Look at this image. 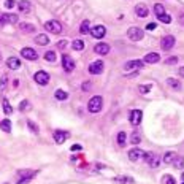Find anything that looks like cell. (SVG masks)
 Listing matches in <instances>:
<instances>
[{"label":"cell","instance_id":"cell-1","mask_svg":"<svg viewBox=\"0 0 184 184\" xmlns=\"http://www.w3.org/2000/svg\"><path fill=\"white\" fill-rule=\"evenodd\" d=\"M102 107H103V98H102L100 95L92 97V98L89 100V103H87L89 113H98V111L102 110Z\"/></svg>","mask_w":184,"mask_h":184},{"label":"cell","instance_id":"cell-2","mask_svg":"<svg viewBox=\"0 0 184 184\" xmlns=\"http://www.w3.org/2000/svg\"><path fill=\"white\" fill-rule=\"evenodd\" d=\"M37 173H38V171H35V170H34V171H30V170H21V171L18 173V175L21 176V179L18 181V184H27L30 179H34V178L37 176Z\"/></svg>","mask_w":184,"mask_h":184},{"label":"cell","instance_id":"cell-3","mask_svg":"<svg viewBox=\"0 0 184 184\" xmlns=\"http://www.w3.org/2000/svg\"><path fill=\"white\" fill-rule=\"evenodd\" d=\"M143 35H145V32H143V29H140V27H130L129 32H127L129 40H132V41H140V40L143 38Z\"/></svg>","mask_w":184,"mask_h":184},{"label":"cell","instance_id":"cell-4","mask_svg":"<svg viewBox=\"0 0 184 184\" xmlns=\"http://www.w3.org/2000/svg\"><path fill=\"white\" fill-rule=\"evenodd\" d=\"M45 29L48 30V32H51V34H60L62 32V24L59 22V21H48L46 24H45Z\"/></svg>","mask_w":184,"mask_h":184},{"label":"cell","instance_id":"cell-5","mask_svg":"<svg viewBox=\"0 0 184 184\" xmlns=\"http://www.w3.org/2000/svg\"><path fill=\"white\" fill-rule=\"evenodd\" d=\"M145 151H141L140 148H134V149H130L129 151V159L132 160V162H137L140 159H145Z\"/></svg>","mask_w":184,"mask_h":184},{"label":"cell","instance_id":"cell-6","mask_svg":"<svg viewBox=\"0 0 184 184\" xmlns=\"http://www.w3.org/2000/svg\"><path fill=\"white\" fill-rule=\"evenodd\" d=\"M145 160H146L152 168H157V167H159V162H160V157L155 155V154H152V152H146V154H145Z\"/></svg>","mask_w":184,"mask_h":184},{"label":"cell","instance_id":"cell-7","mask_svg":"<svg viewBox=\"0 0 184 184\" xmlns=\"http://www.w3.org/2000/svg\"><path fill=\"white\" fill-rule=\"evenodd\" d=\"M21 54H22V57L29 59V60H37L38 59V52L35 49H32V48H22Z\"/></svg>","mask_w":184,"mask_h":184},{"label":"cell","instance_id":"cell-8","mask_svg":"<svg viewBox=\"0 0 184 184\" xmlns=\"http://www.w3.org/2000/svg\"><path fill=\"white\" fill-rule=\"evenodd\" d=\"M143 65H145V62H143V60H140V59H137V60H129V62H125L124 70H125V71L138 70V68H143Z\"/></svg>","mask_w":184,"mask_h":184},{"label":"cell","instance_id":"cell-9","mask_svg":"<svg viewBox=\"0 0 184 184\" xmlns=\"http://www.w3.org/2000/svg\"><path fill=\"white\" fill-rule=\"evenodd\" d=\"M175 37L173 35H167V37H164L162 38V41H160V46H162V49L164 51H170L173 46H175Z\"/></svg>","mask_w":184,"mask_h":184},{"label":"cell","instance_id":"cell-10","mask_svg":"<svg viewBox=\"0 0 184 184\" xmlns=\"http://www.w3.org/2000/svg\"><path fill=\"white\" fill-rule=\"evenodd\" d=\"M34 80H35L38 84L46 86V84L49 83V75H48L46 71H37V73H35V76H34Z\"/></svg>","mask_w":184,"mask_h":184},{"label":"cell","instance_id":"cell-11","mask_svg":"<svg viewBox=\"0 0 184 184\" xmlns=\"http://www.w3.org/2000/svg\"><path fill=\"white\" fill-rule=\"evenodd\" d=\"M62 67H64V70L65 71H73V68H75V60L70 57V56H67V54H64L62 56Z\"/></svg>","mask_w":184,"mask_h":184},{"label":"cell","instance_id":"cell-12","mask_svg":"<svg viewBox=\"0 0 184 184\" xmlns=\"http://www.w3.org/2000/svg\"><path fill=\"white\" fill-rule=\"evenodd\" d=\"M103 62L102 60H95V62H92L91 65H89V73H92V75H100L102 71H103Z\"/></svg>","mask_w":184,"mask_h":184},{"label":"cell","instance_id":"cell-13","mask_svg":"<svg viewBox=\"0 0 184 184\" xmlns=\"http://www.w3.org/2000/svg\"><path fill=\"white\" fill-rule=\"evenodd\" d=\"M105 34H107V29H105V25H95V27L91 29V35L94 38H103Z\"/></svg>","mask_w":184,"mask_h":184},{"label":"cell","instance_id":"cell-14","mask_svg":"<svg viewBox=\"0 0 184 184\" xmlns=\"http://www.w3.org/2000/svg\"><path fill=\"white\" fill-rule=\"evenodd\" d=\"M141 116H143V113L140 110H132V111H130V124H132V125H138L141 122Z\"/></svg>","mask_w":184,"mask_h":184},{"label":"cell","instance_id":"cell-15","mask_svg":"<svg viewBox=\"0 0 184 184\" xmlns=\"http://www.w3.org/2000/svg\"><path fill=\"white\" fill-rule=\"evenodd\" d=\"M52 137H54V141H56V143L60 145V143H64L70 135H68V132H64V130H56V132L52 134Z\"/></svg>","mask_w":184,"mask_h":184},{"label":"cell","instance_id":"cell-16","mask_svg":"<svg viewBox=\"0 0 184 184\" xmlns=\"http://www.w3.org/2000/svg\"><path fill=\"white\" fill-rule=\"evenodd\" d=\"M94 51H95V54L105 56V54H108V52H110V46L107 43H98V45L94 46Z\"/></svg>","mask_w":184,"mask_h":184},{"label":"cell","instance_id":"cell-17","mask_svg":"<svg viewBox=\"0 0 184 184\" xmlns=\"http://www.w3.org/2000/svg\"><path fill=\"white\" fill-rule=\"evenodd\" d=\"M148 7L145 5V3H138L137 7H135V14L138 16V18H146L148 16Z\"/></svg>","mask_w":184,"mask_h":184},{"label":"cell","instance_id":"cell-18","mask_svg":"<svg viewBox=\"0 0 184 184\" xmlns=\"http://www.w3.org/2000/svg\"><path fill=\"white\" fill-rule=\"evenodd\" d=\"M160 60V56L157 54V52H149V54L145 56V60L143 62H148V64H157Z\"/></svg>","mask_w":184,"mask_h":184},{"label":"cell","instance_id":"cell-19","mask_svg":"<svg viewBox=\"0 0 184 184\" xmlns=\"http://www.w3.org/2000/svg\"><path fill=\"white\" fill-rule=\"evenodd\" d=\"M7 67L11 68V70H18L21 67V62H19L18 57H8L7 59Z\"/></svg>","mask_w":184,"mask_h":184},{"label":"cell","instance_id":"cell-20","mask_svg":"<svg viewBox=\"0 0 184 184\" xmlns=\"http://www.w3.org/2000/svg\"><path fill=\"white\" fill-rule=\"evenodd\" d=\"M19 29L25 34H32V32H35V25L29 24V22H22V24H19Z\"/></svg>","mask_w":184,"mask_h":184},{"label":"cell","instance_id":"cell-21","mask_svg":"<svg viewBox=\"0 0 184 184\" xmlns=\"http://www.w3.org/2000/svg\"><path fill=\"white\" fill-rule=\"evenodd\" d=\"M18 8L21 13H29L30 11V3L27 2V0H21V2L18 3Z\"/></svg>","mask_w":184,"mask_h":184},{"label":"cell","instance_id":"cell-22","mask_svg":"<svg viewBox=\"0 0 184 184\" xmlns=\"http://www.w3.org/2000/svg\"><path fill=\"white\" fill-rule=\"evenodd\" d=\"M2 19H3V22H8V24H16L18 22V16L16 14H10V13L2 14Z\"/></svg>","mask_w":184,"mask_h":184},{"label":"cell","instance_id":"cell-23","mask_svg":"<svg viewBox=\"0 0 184 184\" xmlns=\"http://www.w3.org/2000/svg\"><path fill=\"white\" fill-rule=\"evenodd\" d=\"M35 43H37V45H40V46H46V45L49 43V38H48V35H45V34H40V35H37V38H35Z\"/></svg>","mask_w":184,"mask_h":184},{"label":"cell","instance_id":"cell-24","mask_svg":"<svg viewBox=\"0 0 184 184\" xmlns=\"http://www.w3.org/2000/svg\"><path fill=\"white\" fill-rule=\"evenodd\" d=\"M176 157H178V154H176V152H173V151L165 152V155H164V162H165V164H173Z\"/></svg>","mask_w":184,"mask_h":184},{"label":"cell","instance_id":"cell-25","mask_svg":"<svg viewBox=\"0 0 184 184\" xmlns=\"http://www.w3.org/2000/svg\"><path fill=\"white\" fill-rule=\"evenodd\" d=\"M114 181H116V182H121V184H125V182L134 184V182H135V181H134V178H130V176H116V178H114Z\"/></svg>","mask_w":184,"mask_h":184},{"label":"cell","instance_id":"cell-26","mask_svg":"<svg viewBox=\"0 0 184 184\" xmlns=\"http://www.w3.org/2000/svg\"><path fill=\"white\" fill-rule=\"evenodd\" d=\"M80 32H81L83 35H86V34H89V32H91V25H89V21H87V19L81 22V27H80Z\"/></svg>","mask_w":184,"mask_h":184},{"label":"cell","instance_id":"cell-27","mask_svg":"<svg viewBox=\"0 0 184 184\" xmlns=\"http://www.w3.org/2000/svg\"><path fill=\"white\" fill-rule=\"evenodd\" d=\"M71 48H73L75 51H83V49H84V41H83V40H75V41L71 43Z\"/></svg>","mask_w":184,"mask_h":184},{"label":"cell","instance_id":"cell-28","mask_svg":"<svg viewBox=\"0 0 184 184\" xmlns=\"http://www.w3.org/2000/svg\"><path fill=\"white\" fill-rule=\"evenodd\" d=\"M0 129L5 130V132H11V122H10V119H3L2 122H0Z\"/></svg>","mask_w":184,"mask_h":184},{"label":"cell","instance_id":"cell-29","mask_svg":"<svg viewBox=\"0 0 184 184\" xmlns=\"http://www.w3.org/2000/svg\"><path fill=\"white\" fill-rule=\"evenodd\" d=\"M54 95H56L57 100H67V98H68V94H67L65 91H62V89H57Z\"/></svg>","mask_w":184,"mask_h":184},{"label":"cell","instance_id":"cell-30","mask_svg":"<svg viewBox=\"0 0 184 184\" xmlns=\"http://www.w3.org/2000/svg\"><path fill=\"white\" fill-rule=\"evenodd\" d=\"M167 83H168V84H170L173 89H176V91H179V89H181V83H179V81H176L175 78H168V80H167Z\"/></svg>","mask_w":184,"mask_h":184},{"label":"cell","instance_id":"cell-31","mask_svg":"<svg viewBox=\"0 0 184 184\" xmlns=\"http://www.w3.org/2000/svg\"><path fill=\"white\" fill-rule=\"evenodd\" d=\"M140 141H141V137H140V134L135 130V132L132 134V137H130V143H132V145H138Z\"/></svg>","mask_w":184,"mask_h":184},{"label":"cell","instance_id":"cell-32","mask_svg":"<svg viewBox=\"0 0 184 184\" xmlns=\"http://www.w3.org/2000/svg\"><path fill=\"white\" fill-rule=\"evenodd\" d=\"M45 59H46L48 62H54V60H56V52H54V51H46V52H45Z\"/></svg>","mask_w":184,"mask_h":184},{"label":"cell","instance_id":"cell-33","mask_svg":"<svg viewBox=\"0 0 184 184\" xmlns=\"http://www.w3.org/2000/svg\"><path fill=\"white\" fill-rule=\"evenodd\" d=\"M154 13H155V16H157V18H159V16L165 14V8H164L160 3H157V5L154 7Z\"/></svg>","mask_w":184,"mask_h":184},{"label":"cell","instance_id":"cell-34","mask_svg":"<svg viewBox=\"0 0 184 184\" xmlns=\"http://www.w3.org/2000/svg\"><path fill=\"white\" fill-rule=\"evenodd\" d=\"M3 111H5V114H11L13 113V108H11V105H10V102L7 98H3Z\"/></svg>","mask_w":184,"mask_h":184},{"label":"cell","instance_id":"cell-35","mask_svg":"<svg viewBox=\"0 0 184 184\" xmlns=\"http://www.w3.org/2000/svg\"><path fill=\"white\" fill-rule=\"evenodd\" d=\"M157 19H159L160 22H164V24H170V22H171V16H170V14H167V13H165V14H162V16H159Z\"/></svg>","mask_w":184,"mask_h":184},{"label":"cell","instance_id":"cell-36","mask_svg":"<svg viewBox=\"0 0 184 184\" xmlns=\"http://www.w3.org/2000/svg\"><path fill=\"white\" fill-rule=\"evenodd\" d=\"M125 132H119L118 134V143H119V146H124L125 145Z\"/></svg>","mask_w":184,"mask_h":184},{"label":"cell","instance_id":"cell-37","mask_svg":"<svg viewBox=\"0 0 184 184\" xmlns=\"http://www.w3.org/2000/svg\"><path fill=\"white\" fill-rule=\"evenodd\" d=\"M27 125H29V129L32 130L34 134H38V130H40V129H38V125H37L35 122H32V121H27Z\"/></svg>","mask_w":184,"mask_h":184},{"label":"cell","instance_id":"cell-38","mask_svg":"<svg viewBox=\"0 0 184 184\" xmlns=\"http://www.w3.org/2000/svg\"><path fill=\"white\" fill-rule=\"evenodd\" d=\"M162 181H164L165 184H176V182H175V178L170 176V175H165V176L162 178Z\"/></svg>","mask_w":184,"mask_h":184},{"label":"cell","instance_id":"cell-39","mask_svg":"<svg viewBox=\"0 0 184 184\" xmlns=\"http://www.w3.org/2000/svg\"><path fill=\"white\" fill-rule=\"evenodd\" d=\"M173 164H175V167L181 168V167L184 165V159H182V157H179V155H178V157H176V159H175V162H173Z\"/></svg>","mask_w":184,"mask_h":184},{"label":"cell","instance_id":"cell-40","mask_svg":"<svg viewBox=\"0 0 184 184\" xmlns=\"http://www.w3.org/2000/svg\"><path fill=\"white\" fill-rule=\"evenodd\" d=\"M151 89H152V86H151V84H145V86H140V92H141V94H148V92H149Z\"/></svg>","mask_w":184,"mask_h":184},{"label":"cell","instance_id":"cell-41","mask_svg":"<svg viewBox=\"0 0 184 184\" xmlns=\"http://www.w3.org/2000/svg\"><path fill=\"white\" fill-rule=\"evenodd\" d=\"M19 110H21V111H24V110H30V103H29L27 100H24V102L21 103V107H19Z\"/></svg>","mask_w":184,"mask_h":184},{"label":"cell","instance_id":"cell-42","mask_svg":"<svg viewBox=\"0 0 184 184\" xmlns=\"http://www.w3.org/2000/svg\"><path fill=\"white\" fill-rule=\"evenodd\" d=\"M7 83H8V76H3L2 80H0V91H2V89H5Z\"/></svg>","mask_w":184,"mask_h":184},{"label":"cell","instance_id":"cell-43","mask_svg":"<svg viewBox=\"0 0 184 184\" xmlns=\"http://www.w3.org/2000/svg\"><path fill=\"white\" fill-rule=\"evenodd\" d=\"M165 64H167V65H173V64H178V57H168V59H165Z\"/></svg>","mask_w":184,"mask_h":184},{"label":"cell","instance_id":"cell-44","mask_svg":"<svg viewBox=\"0 0 184 184\" xmlns=\"http://www.w3.org/2000/svg\"><path fill=\"white\" fill-rule=\"evenodd\" d=\"M14 5H16L14 0H5V8H8V10H10V8H13Z\"/></svg>","mask_w":184,"mask_h":184},{"label":"cell","instance_id":"cell-45","mask_svg":"<svg viewBox=\"0 0 184 184\" xmlns=\"http://www.w3.org/2000/svg\"><path fill=\"white\" fill-rule=\"evenodd\" d=\"M67 45H68V43H67V40H60V41L57 43V48H59V49H65V48H67Z\"/></svg>","mask_w":184,"mask_h":184},{"label":"cell","instance_id":"cell-46","mask_svg":"<svg viewBox=\"0 0 184 184\" xmlns=\"http://www.w3.org/2000/svg\"><path fill=\"white\" fill-rule=\"evenodd\" d=\"M146 29L152 32V30H155V29H157V24H155V22H149V24L146 25Z\"/></svg>","mask_w":184,"mask_h":184},{"label":"cell","instance_id":"cell-47","mask_svg":"<svg viewBox=\"0 0 184 184\" xmlns=\"http://www.w3.org/2000/svg\"><path fill=\"white\" fill-rule=\"evenodd\" d=\"M87 89H91V83H87V81H86V83L83 84V91H87Z\"/></svg>","mask_w":184,"mask_h":184},{"label":"cell","instance_id":"cell-48","mask_svg":"<svg viewBox=\"0 0 184 184\" xmlns=\"http://www.w3.org/2000/svg\"><path fill=\"white\" fill-rule=\"evenodd\" d=\"M80 149H81L80 145H73V146H71V151H80Z\"/></svg>","mask_w":184,"mask_h":184},{"label":"cell","instance_id":"cell-49","mask_svg":"<svg viewBox=\"0 0 184 184\" xmlns=\"http://www.w3.org/2000/svg\"><path fill=\"white\" fill-rule=\"evenodd\" d=\"M179 76H182V78H184V67H181V68H179Z\"/></svg>","mask_w":184,"mask_h":184},{"label":"cell","instance_id":"cell-50","mask_svg":"<svg viewBox=\"0 0 184 184\" xmlns=\"http://www.w3.org/2000/svg\"><path fill=\"white\" fill-rule=\"evenodd\" d=\"M179 22H181V24H182V25H184V13H182V14H181V16H179Z\"/></svg>","mask_w":184,"mask_h":184},{"label":"cell","instance_id":"cell-51","mask_svg":"<svg viewBox=\"0 0 184 184\" xmlns=\"http://www.w3.org/2000/svg\"><path fill=\"white\" fill-rule=\"evenodd\" d=\"M5 22H3V19H2V14H0V25H3Z\"/></svg>","mask_w":184,"mask_h":184},{"label":"cell","instance_id":"cell-52","mask_svg":"<svg viewBox=\"0 0 184 184\" xmlns=\"http://www.w3.org/2000/svg\"><path fill=\"white\" fill-rule=\"evenodd\" d=\"M182 179H184V173H182Z\"/></svg>","mask_w":184,"mask_h":184},{"label":"cell","instance_id":"cell-53","mask_svg":"<svg viewBox=\"0 0 184 184\" xmlns=\"http://www.w3.org/2000/svg\"><path fill=\"white\" fill-rule=\"evenodd\" d=\"M182 184H184V182H182Z\"/></svg>","mask_w":184,"mask_h":184}]
</instances>
